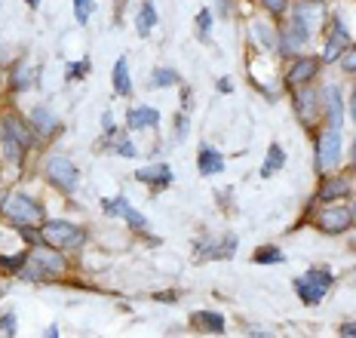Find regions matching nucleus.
I'll return each instance as SVG.
<instances>
[{"mask_svg": "<svg viewBox=\"0 0 356 338\" xmlns=\"http://www.w3.org/2000/svg\"><path fill=\"white\" fill-rule=\"evenodd\" d=\"M74 16H77L80 25H86L89 16H92V0H74Z\"/></svg>", "mask_w": 356, "mask_h": 338, "instance_id": "30", "label": "nucleus"}, {"mask_svg": "<svg viewBox=\"0 0 356 338\" xmlns=\"http://www.w3.org/2000/svg\"><path fill=\"white\" fill-rule=\"evenodd\" d=\"M320 108H323V99L316 95L310 86H301V92H298V99H295V111L301 114V120L307 123H314L316 117H320Z\"/></svg>", "mask_w": 356, "mask_h": 338, "instance_id": "14", "label": "nucleus"}, {"mask_svg": "<svg viewBox=\"0 0 356 338\" xmlns=\"http://www.w3.org/2000/svg\"><path fill=\"white\" fill-rule=\"evenodd\" d=\"M307 40H310V31L301 25V22H295V19H292V22H289L286 31L280 34V47H277V49H280L283 56H298L301 49L307 47Z\"/></svg>", "mask_w": 356, "mask_h": 338, "instance_id": "12", "label": "nucleus"}, {"mask_svg": "<svg viewBox=\"0 0 356 338\" xmlns=\"http://www.w3.org/2000/svg\"><path fill=\"white\" fill-rule=\"evenodd\" d=\"M10 83H13V90H28V86H31V71H28V65H16Z\"/></svg>", "mask_w": 356, "mask_h": 338, "instance_id": "27", "label": "nucleus"}, {"mask_svg": "<svg viewBox=\"0 0 356 338\" xmlns=\"http://www.w3.org/2000/svg\"><path fill=\"white\" fill-rule=\"evenodd\" d=\"M117 154H120V157H136V145L123 138V142H117Z\"/></svg>", "mask_w": 356, "mask_h": 338, "instance_id": "35", "label": "nucleus"}, {"mask_svg": "<svg viewBox=\"0 0 356 338\" xmlns=\"http://www.w3.org/2000/svg\"><path fill=\"white\" fill-rule=\"evenodd\" d=\"M0 129H3V136H6V138L19 142L25 151H31V148H34V142H37L31 123H25V120H22V117H16V114L3 117V120H0Z\"/></svg>", "mask_w": 356, "mask_h": 338, "instance_id": "11", "label": "nucleus"}, {"mask_svg": "<svg viewBox=\"0 0 356 338\" xmlns=\"http://www.w3.org/2000/svg\"><path fill=\"white\" fill-rule=\"evenodd\" d=\"M3 148H6V154H10V160H16V163L22 160V151H25L19 142H13V138H6V136H3Z\"/></svg>", "mask_w": 356, "mask_h": 338, "instance_id": "33", "label": "nucleus"}, {"mask_svg": "<svg viewBox=\"0 0 356 338\" xmlns=\"http://www.w3.org/2000/svg\"><path fill=\"white\" fill-rule=\"evenodd\" d=\"M347 49H350V34H347L344 22L335 19V25H332L329 38H325V49H323V58H320V62H325V65L338 62V58L344 56Z\"/></svg>", "mask_w": 356, "mask_h": 338, "instance_id": "7", "label": "nucleus"}, {"mask_svg": "<svg viewBox=\"0 0 356 338\" xmlns=\"http://www.w3.org/2000/svg\"><path fill=\"white\" fill-rule=\"evenodd\" d=\"M261 3L270 16H286V13L292 10V0H261Z\"/></svg>", "mask_w": 356, "mask_h": 338, "instance_id": "29", "label": "nucleus"}, {"mask_svg": "<svg viewBox=\"0 0 356 338\" xmlns=\"http://www.w3.org/2000/svg\"><path fill=\"white\" fill-rule=\"evenodd\" d=\"M172 83H178V71L172 68H157L151 74V86H172Z\"/></svg>", "mask_w": 356, "mask_h": 338, "instance_id": "26", "label": "nucleus"}, {"mask_svg": "<svg viewBox=\"0 0 356 338\" xmlns=\"http://www.w3.org/2000/svg\"><path fill=\"white\" fill-rule=\"evenodd\" d=\"M283 163H286V154H283V148H280L277 142H273V145H270V151H267L264 166H261V175L267 179V175H273V172H277V169L283 166Z\"/></svg>", "mask_w": 356, "mask_h": 338, "instance_id": "23", "label": "nucleus"}, {"mask_svg": "<svg viewBox=\"0 0 356 338\" xmlns=\"http://www.w3.org/2000/svg\"><path fill=\"white\" fill-rule=\"evenodd\" d=\"M292 19L301 22V25L314 34V31H320V28H323L325 10H323V3H316V0H298V3L292 6Z\"/></svg>", "mask_w": 356, "mask_h": 338, "instance_id": "9", "label": "nucleus"}, {"mask_svg": "<svg viewBox=\"0 0 356 338\" xmlns=\"http://www.w3.org/2000/svg\"><path fill=\"white\" fill-rule=\"evenodd\" d=\"M31 264L43 271V277H58L68 271V261H65V255L58 252L56 246H40L31 252Z\"/></svg>", "mask_w": 356, "mask_h": 338, "instance_id": "8", "label": "nucleus"}, {"mask_svg": "<svg viewBox=\"0 0 356 338\" xmlns=\"http://www.w3.org/2000/svg\"><path fill=\"white\" fill-rule=\"evenodd\" d=\"M341 335H356V323H344V326H341Z\"/></svg>", "mask_w": 356, "mask_h": 338, "instance_id": "40", "label": "nucleus"}, {"mask_svg": "<svg viewBox=\"0 0 356 338\" xmlns=\"http://www.w3.org/2000/svg\"><path fill=\"white\" fill-rule=\"evenodd\" d=\"M332 286V274L323 268H310L304 277L295 280V292L301 296L304 305H316V301H323V296L329 292Z\"/></svg>", "mask_w": 356, "mask_h": 338, "instance_id": "4", "label": "nucleus"}, {"mask_svg": "<svg viewBox=\"0 0 356 338\" xmlns=\"http://www.w3.org/2000/svg\"><path fill=\"white\" fill-rule=\"evenodd\" d=\"M191 323L197 329H206V332H225V317L215 311H194L191 314Z\"/></svg>", "mask_w": 356, "mask_h": 338, "instance_id": "20", "label": "nucleus"}, {"mask_svg": "<svg viewBox=\"0 0 356 338\" xmlns=\"http://www.w3.org/2000/svg\"><path fill=\"white\" fill-rule=\"evenodd\" d=\"M320 197L323 203H332L338 200V197H350V179H344V175H332V179H325L320 185Z\"/></svg>", "mask_w": 356, "mask_h": 338, "instance_id": "17", "label": "nucleus"}, {"mask_svg": "<svg viewBox=\"0 0 356 338\" xmlns=\"http://www.w3.org/2000/svg\"><path fill=\"white\" fill-rule=\"evenodd\" d=\"M350 163H353V169H356V142L350 145Z\"/></svg>", "mask_w": 356, "mask_h": 338, "instance_id": "41", "label": "nucleus"}, {"mask_svg": "<svg viewBox=\"0 0 356 338\" xmlns=\"http://www.w3.org/2000/svg\"><path fill=\"white\" fill-rule=\"evenodd\" d=\"M350 117H353V127H356V83H353V92H350Z\"/></svg>", "mask_w": 356, "mask_h": 338, "instance_id": "38", "label": "nucleus"}, {"mask_svg": "<svg viewBox=\"0 0 356 338\" xmlns=\"http://www.w3.org/2000/svg\"><path fill=\"white\" fill-rule=\"evenodd\" d=\"M316 3H325V0H316Z\"/></svg>", "mask_w": 356, "mask_h": 338, "instance_id": "44", "label": "nucleus"}, {"mask_svg": "<svg viewBox=\"0 0 356 338\" xmlns=\"http://www.w3.org/2000/svg\"><path fill=\"white\" fill-rule=\"evenodd\" d=\"M197 166L203 175H218L221 169H225V157H221L212 145H203V148H200V157H197Z\"/></svg>", "mask_w": 356, "mask_h": 338, "instance_id": "18", "label": "nucleus"}, {"mask_svg": "<svg viewBox=\"0 0 356 338\" xmlns=\"http://www.w3.org/2000/svg\"><path fill=\"white\" fill-rule=\"evenodd\" d=\"M316 225H320L323 234H344L347 227L353 225L350 209L347 207H325L320 216H316Z\"/></svg>", "mask_w": 356, "mask_h": 338, "instance_id": "10", "label": "nucleus"}, {"mask_svg": "<svg viewBox=\"0 0 356 338\" xmlns=\"http://www.w3.org/2000/svg\"><path fill=\"white\" fill-rule=\"evenodd\" d=\"M6 62H10V49H6V47H3V43H0V68H3V65H6Z\"/></svg>", "mask_w": 356, "mask_h": 338, "instance_id": "39", "label": "nucleus"}, {"mask_svg": "<svg viewBox=\"0 0 356 338\" xmlns=\"http://www.w3.org/2000/svg\"><path fill=\"white\" fill-rule=\"evenodd\" d=\"M255 34H258V40H261L267 49L280 47V34H277V28H273L270 22H255Z\"/></svg>", "mask_w": 356, "mask_h": 338, "instance_id": "24", "label": "nucleus"}, {"mask_svg": "<svg viewBox=\"0 0 356 338\" xmlns=\"http://www.w3.org/2000/svg\"><path fill=\"white\" fill-rule=\"evenodd\" d=\"M0 332L16 335V314H3V317H0Z\"/></svg>", "mask_w": 356, "mask_h": 338, "instance_id": "34", "label": "nucleus"}, {"mask_svg": "<svg viewBox=\"0 0 356 338\" xmlns=\"http://www.w3.org/2000/svg\"><path fill=\"white\" fill-rule=\"evenodd\" d=\"M175 136L178 138L188 136V120H184V117H175Z\"/></svg>", "mask_w": 356, "mask_h": 338, "instance_id": "36", "label": "nucleus"}, {"mask_svg": "<svg viewBox=\"0 0 356 338\" xmlns=\"http://www.w3.org/2000/svg\"><path fill=\"white\" fill-rule=\"evenodd\" d=\"M320 99H323V111H325V123H329V129L341 132V127H344V99H341V86H335V83L323 86Z\"/></svg>", "mask_w": 356, "mask_h": 338, "instance_id": "6", "label": "nucleus"}, {"mask_svg": "<svg viewBox=\"0 0 356 338\" xmlns=\"http://www.w3.org/2000/svg\"><path fill=\"white\" fill-rule=\"evenodd\" d=\"M0 209L6 212V218L10 222H16L19 227H37V225H43L47 218H43V207L34 200V197H28V194H10L3 203H0Z\"/></svg>", "mask_w": 356, "mask_h": 338, "instance_id": "1", "label": "nucleus"}, {"mask_svg": "<svg viewBox=\"0 0 356 338\" xmlns=\"http://www.w3.org/2000/svg\"><path fill=\"white\" fill-rule=\"evenodd\" d=\"M197 34H200L203 40L212 38V13H209V10H200V13H197Z\"/></svg>", "mask_w": 356, "mask_h": 338, "instance_id": "28", "label": "nucleus"}, {"mask_svg": "<svg viewBox=\"0 0 356 338\" xmlns=\"http://www.w3.org/2000/svg\"><path fill=\"white\" fill-rule=\"evenodd\" d=\"M350 218H353V225H356V200H353V207H350Z\"/></svg>", "mask_w": 356, "mask_h": 338, "instance_id": "43", "label": "nucleus"}, {"mask_svg": "<svg viewBox=\"0 0 356 338\" xmlns=\"http://www.w3.org/2000/svg\"><path fill=\"white\" fill-rule=\"evenodd\" d=\"M157 120H160L157 108H129V114H126V123H129V129L157 127Z\"/></svg>", "mask_w": 356, "mask_h": 338, "instance_id": "19", "label": "nucleus"}, {"mask_svg": "<svg viewBox=\"0 0 356 338\" xmlns=\"http://www.w3.org/2000/svg\"><path fill=\"white\" fill-rule=\"evenodd\" d=\"M136 179H138V182H154V185H166V182L172 179V172H169L166 163H160V166H145V169H138Z\"/></svg>", "mask_w": 356, "mask_h": 338, "instance_id": "22", "label": "nucleus"}, {"mask_svg": "<svg viewBox=\"0 0 356 338\" xmlns=\"http://www.w3.org/2000/svg\"><path fill=\"white\" fill-rule=\"evenodd\" d=\"M255 261L258 264H270V261H283V252H280L277 246H267L261 252H255Z\"/></svg>", "mask_w": 356, "mask_h": 338, "instance_id": "31", "label": "nucleus"}, {"mask_svg": "<svg viewBox=\"0 0 356 338\" xmlns=\"http://www.w3.org/2000/svg\"><path fill=\"white\" fill-rule=\"evenodd\" d=\"M136 25H138V34H142V38H147V34H151V28L157 25V10H154V3H145V6H142V13H138Z\"/></svg>", "mask_w": 356, "mask_h": 338, "instance_id": "25", "label": "nucleus"}, {"mask_svg": "<svg viewBox=\"0 0 356 338\" xmlns=\"http://www.w3.org/2000/svg\"><path fill=\"white\" fill-rule=\"evenodd\" d=\"M114 92L117 95H129L132 92L129 62H126V56H120V58H117V65H114Z\"/></svg>", "mask_w": 356, "mask_h": 338, "instance_id": "21", "label": "nucleus"}, {"mask_svg": "<svg viewBox=\"0 0 356 338\" xmlns=\"http://www.w3.org/2000/svg\"><path fill=\"white\" fill-rule=\"evenodd\" d=\"M320 65H323V62H320L316 56H301V58H295L292 68H289V83L298 86V90H301V86H307L310 80L320 74Z\"/></svg>", "mask_w": 356, "mask_h": 338, "instance_id": "13", "label": "nucleus"}, {"mask_svg": "<svg viewBox=\"0 0 356 338\" xmlns=\"http://www.w3.org/2000/svg\"><path fill=\"white\" fill-rule=\"evenodd\" d=\"M28 6H31V10H37V6H40V0H25Z\"/></svg>", "mask_w": 356, "mask_h": 338, "instance_id": "42", "label": "nucleus"}, {"mask_svg": "<svg viewBox=\"0 0 356 338\" xmlns=\"http://www.w3.org/2000/svg\"><path fill=\"white\" fill-rule=\"evenodd\" d=\"M31 129L37 136H53L58 129V117L49 111L47 105H37V108H31Z\"/></svg>", "mask_w": 356, "mask_h": 338, "instance_id": "16", "label": "nucleus"}, {"mask_svg": "<svg viewBox=\"0 0 356 338\" xmlns=\"http://www.w3.org/2000/svg\"><path fill=\"white\" fill-rule=\"evenodd\" d=\"M43 172H47L49 185H56L58 191H65V194H74L80 185V169L74 166V160H68V157H49Z\"/></svg>", "mask_w": 356, "mask_h": 338, "instance_id": "3", "label": "nucleus"}, {"mask_svg": "<svg viewBox=\"0 0 356 338\" xmlns=\"http://www.w3.org/2000/svg\"><path fill=\"white\" fill-rule=\"evenodd\" d=\"M341 132L338 129H329L320 136V145H316V169L320 172H332V169H338L341 163Z\"/></svg>", "mask_w": 356, "mask_h": 338, "instance_id": "5", "label": "nucleus"}, {"mask_svg": "<svg viewBox=\"0 0 356 338\" xmlns=\"http://www.w3.org/2000/svg\"><path fill=\"white\" fill-rule=\"evenodd\" d=\"M338 62H341V68H344L347 74H356V43H350V49H347Z\"/></svg>", "mask_w": 356, "mask_h": 338, "instance_id": "32", "label": "nucleus"}, {"mask_svg": "<svg viewBox=\"0 0 356 338\" xmlns=\"http://www.w3.org/2000/svg\"><path fill=\"white\" fill-rule=\"evenodd\" d=\"M105 212H108V216H117V212H120V216L126 218V225H129L132 231H145V225H147V218H145L138 209H132L126 197H117L114 203H105Z\"/></svg>", "mask_w": 356, "mask_h": 338, "instance_id": "15", "label": "nucleus"}, {"mask_svg": "<svg viewBox=\"0 0 356 338\" xmlns=\"http://www.w3.org/2000/svg\"><path fill=\"white\" fill-rule=\"evenodd\" d=\"M83 237L86 234L80 231L77 225H71V222H43L40 225V240L47 246H56V249H77V246H83Z\"/></svg>", "mask_w": 356, "mask_h": 338, "instance_id": "2", "label": "nucleus"}, {"mask_svg": "<svg viewBox=\"0 0 356 338\" xmlns=\"http://www.w3.org/2000/svg\"><path fill=\"white\" fill-rule=\"evenodd\" d=\"M86 68H89V62L83 58V62H80V65H71L68 71H71V77H83V71H86Z\"/></svg>", "mask_w": 356, "mask_h": 338, "instance_id": "37", "label": "nucleus"}]
</instances>
